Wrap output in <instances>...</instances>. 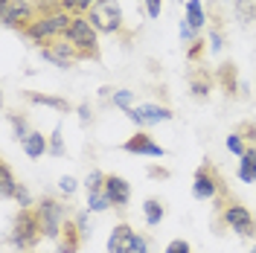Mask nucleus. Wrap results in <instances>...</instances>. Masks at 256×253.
<instances>
[{
    "instance_id": "3",
    "label": "nucleus",
    "mask_w": 256,
    "mask_h": 253,
    "mask_svg": "<svg viewBox=\"0 0 256 253\" xmlns=\"http://www.w3.org/2000/svg\"><path fill=\"white\" fill-rule=\"evenodd\" d=\"M64 41L79 52L82 62H102L99 32H96V26L90 24V18L88 15H76L73 18V24H70V30H67V35H64Z\"/></svg>"
},
{
    "instance_id": "35",
    "label": "nucleus",
    "mask_w": 256,
    "mask_h": 253,
    "mask_svg": "<svg viewBox=\"0 0 256 253\" xmlns=\"http://www.w3.org/2000/svg\"><path fill=\"white\" fill-rule=\"evenodd\" d=\"M180 38H184V44H192V41L201 38V35H198V30H192L186 20H180Z\"/></svg>"
},
{
    "instance_id": "24",
    "label": "nucleus",
    "mask_w": 256,
    "mask_h": 253,
    "mask_svg": "<svg viewBox=\"0 0 256 253\" xmlns=\"http://www.w3.org/2000/svg\"><path fill=\"white\" fill-rule=\"evenodd\" d=\"M6 116H9V122H12V128H15V140L24 142V140L32 134V128H30V122H26V116H24V114H12V111L6 114Z\"/></svg>"
},
{
    "instance_id": "17",
    "label": "nucleus",
    "mask_w": 256,
    "mask_h": 253,
    "mask_svg": "<svg viewBox=\"0 0 256 253\" xmlns=\"http://www.w3.org/2000/svg\"><path fill=\"white\" fill-rule=\"evenodd\" d=\"M24 99H30L32 105H44V108H52V111H58V114H73V105H70L64 96L38 94V90H24Z\"/></svg>"
},
{
    "instance_id": "10",
    "label": "nucleus",
    "mask_w": 256,
    "mask_h": 253,
    "mask_svg": "<svg viewBox=\"0 0 256 253\" xmlns=\"http://www.w3.org/2000/svg\"><path fill=\"white\" fill-rule=\"evenodd\" d=\"M38 52L44 56V62L56 64V67H76V64L82 62V56L76 52V50L70 47L64 38H58V41H50V44H44V47H38Z\"/></svg>"
},
{
    "instance_id": "36",
    "label": "nucleus",
    "mask_w": 256,
    "mask_h": 253,
    "mask_svg": "<svg viewBox=\"0 0 256 253\" xmlns=\"http://www.w3.org/2000/svg\"><path fill=\"white\" fill-rule=\"evenodd\" d=\"M143 3H146V15L160 18V12H163V0H143Z\"/></svg>"
},
{
    "instance_id": "28",
    "label": "nucleus",
    "mask_w": 256,
    "mask_h": 253,
    "mask_svg": "<svg viewBox=\"0 0 256 253\" xmlns=\"http://www.w3.org/2000/svg\"><path fill=\"white\" fill-rule=\"evenodd\" d=\"M111 105H116V108H122V111H128V108H134V90H114L111 99H108Z\"/></svg>"
},
{
    "instance_id": "41",
    "label": "nucleus",
    "mask_w": 256,
    "mask_h": 253,
    "mask_svg": "<svg viewBox=\"0 0 256 253\" xmlns=\"http://www.w3.org/2000/svg\"><path fill=\"white\" fill-rule=\"evenodd\" d=\"M250 253H256V244H254V248H250Z\"/></svg>"
},
{
    "instance_id": "38",
    "label": "nucleus",
    "mask_w": 256,
    "mask_h": 253,
    "mask_svg": "<svg viewBox=\"0 0 256 253\" xmlns=\"http://www.w3.org/2000/svg\"><path fill=\"white\" fill-rule=\"evenodd\" d=\"M76 224L82 227L84 236H90V224H88V212H76Z\"/></svg>"
},
{
    "instance_id": "8",
    "label": "nucleus",
    "mask_w": 256,
    "mask_h": 253,
    "mask_svg": "<svg viewBox=\"0 0 256 253\" xmlns=\"http://www.w3.org/2000/svg\"><path fill=\"white\" fill-rule=\"evenodd\" d=\"M122 114L137 126V131H146L148 126L175 120V111H172L169 105H137V108H128V111H122Z\"/></svg>"
},
{
    "instance_id": "23",
    "label": "nucleus",
    "mask_w": 256,
    "mask_h": 253,
    "mask_svg": "<svg viewBox=\"0 0 256 253\" xmlns=\"http://www.w3.org/2000/svg\"><path fill=\"white\" fill-rule=\"evenodd\" d=\"M233 131H236L242 140H244V146H248V148H256V120H242Z\"/></svg>"
},
{
    "instance_id": "1",
    "label": "nucleus",
    "mask_w": 256,
    "mask_h": 253,
    "mask_svg": "<svg viewBox=\"0 0 256 253\" xmlns=\"http://www.w3.org/2000/svg\"><path fill=\"white\" fill-rule=\"evenodd\" d=\"M212 227H216V233L236 230L242 238H256L254 212L242 204L233 192H227V195H222V198L212 201Z\"/></svg>"
},
{
    "instance_id": "26",
    "label": "nucleus",
    "mask_w": 256,
    "mask_h": 253,
    "mask_svg": "<svg viewBox=\"0 0 256 253\" xmlns=\"http://www.w3.org/2000/svg\"><path fill=\"white\" fill-rule=\"evenodd\" d=\"M105 210H111L108 192H94V195H88V212H105Z\"/></svg>"
},
{
    "instance_id": "13",
    "label": "nucleus",
    "mask_w": 256,
    "mask_h": 253,
    "mask_svg": "<svg viewBox=\"0 0 256 253\" xmlns=\"http://www.w3.org/2000/svg\"><path fill=\"white\" fill-rule=\"evenodd\" d=\"M216 84L227 99H239V67L236 62H222L216 67Z\"/></svg>"
},
{
    "instance_id": "2",
    "label": "nucleus",
    "mask_w": 256,
    "mask_h": 253,
    "mask_svg": "<svg viewBox=\"0 0 256 253\" xmlns=\"http://www.w3.org/2000/svg\"><path fill=\"white\" fill-rule=\"evenodd\" d=\"M90 24L96 26V32H105V35H116L122 44L134 41V32L126 30V18H122V6L120 0H99L94 3V9L88 12Z\"/></svg>"
},
{
    "instance_id": "25",
    "label": "nucleus",
    "mask_w": 256,
    "mask_h": 253,
    "mask_svg": "<svg viewBox=\"0 0 256 253\" xmlns=\"http://www.w3.org/2000/svg\"><path fill=\"white\" fill-rule=\"evenodd\" d=\"M105 180H108V174L102 172V169H94V172L84 178V192H88V195H94V192H105Z\"/></svg>"
},
{
    "instance_id": "40",
    "label": "nucleus",
    "mask_w": 256,
    "mask_h": 253,
    "mask_svg": "<svg viewBox=\"0 0 256 253\" xmlns=\"http://www.w3.org/2000/svg\"><path fill=\"white\" fill-rule=\"evenodd\" d=\"M134 253H148V238L137 233V244H134Z\"/></svg>"
},
{
    "instance_id": "27",
    "label": "nucleus",
    "mask_w": 256,
    "mask_h": 253,
    "mask_svg": "<svg viewBox=\"0 0 256 253\" xmlns=\"http://www.w3.org/2000/svg\"><path fill=\"white\" fill-rule=\"evenodd\" d=\"M204 52H207V38H195L190 47H186V62L190 64H201Z\"/></svg>"
},
{
    "instance_id": "19",
    "label": "nucleus",
    "mask_w": 256,
    "mask_h": 253,
    "mask_svg": "<svg viewBox=\"0 0 256 253\" xmlns=\"http://www.w3.org/2000/svg\"><path fill=\"white\" fill-rule=\"evenodd\" d=\"M143 216H146V224H148V227H158V224L166 218V204H163L160 198H146Z\"/></svg>"
},
{
    "instance_id": "15",
    "label": "nucleus",
    "mask_w": 256,
    "mask_h": 253,
    "mask_svg": "<svg viewBox=\"0 0 256 253\" xmlns=\"http://www.w3.org/2000/svg\"><path fill=\"white\" fill-rule=\"evenodd\" d=\"M105 192H108V198H111V206L120 210V212H122L128 206V201H131V184H128L122 174H108Z\"/></svg>"
},
{
    "instance_id": "12",
    "label": "nucleus",
    "mask_w": 256,
    "mask_h": 253,
    "mask_svg": "<svg viewBox=\"0 0 256 253\" xmlns=\"http://www.w3.org/2000/svg\"><path fill=\"white\" fill-rule=\"evenodd\" d=\"M137 244V233L128 222H120L108 236V253H134Z\"/></svg>"
},
{
    "instance_id": "39",
    "label": "nucleus",
    "mask_w": 256,
    "mask_h": 253,
    "mask_svg": "<svg viewBox=\"0 0 256 253\" xmlns=\"http://www.w3.org/2000/svg\"><path fill=\"white\" fill-rule=\"evenodd\" d=\"M169 169H163V166H148V178H169Z\"/></svg>"
},
{
    "instance_id": "20",
    "label": "nucleus",
    "mask_w": 256,
    "mask_h": 253,
    "mask_svg": "<svg viewBox=\"0 0 256 253\" xmlns=\"http://www.w3.org/2000/svg\"><path fill=\"white\" fill-rule=\"evenodd\" d=\"M18 186H20V184L15 180V172H12L9 160H3V163H0V195L9 201V198H15Z\"/></svg>"
},
{
    "instance_id": "22",
    "label": "nucleus",
    "mask_w": 256,
    "mask_h": 253,
    "mask_svg": "<svg viewBox=\"0 0 256 253\" xmlns=\"http://www.w3.org/2000/svg\"><path fill=\"white\" fill-rule=\"evenodd\" d=\"M239 180L256 184V148H248L239 160Z\"/></svg>"
},
{
    "instance_id": "31",
    "label": "nucleus",
    "mask_w": 256,
    "mask_h": 253,
    "mask_svg": "<svg viewBox=\"0 0 256 253\" xmlns=\"http://www.w3.org/2000/svg\"><path fill=\"white\" fill-rule=\"evenodd\" d=\"M227 148H230V152H233V154H244V152H248V146H244V140H242L239 134H236V131H230V134H227Z\"/></svg>"
},
{
    "instance_id": "6",
    "label": "nucleus",
    "mask_w": 256,
    "mask_h": 253,
    "mask_svg": "<svg viewBox=\"0 0 256 253\" xmlns=\"http://www.w3.org/2000/svg\"><path fill=\"white\" fill-rule=\"evenodd\" d=\"M73 18L76 15H70V12H64V9H56V12H50V15L38 18L30 30L24 32V38L32 41L35 47H44V44H50V41H58V38L67 35Z\"/></svg>"
},
{
    "instance_id": "34",
    "label": "nucleus",
    "mask_w": 256,
    "mask_h": 253,
    "mask_svg": "<svg viewBox=\"0 0 256 253\" xmlns=\"http://www.w3.org/2000/svg\"><path fill=\"white\" fill-rule=\"evenodd\" d=\"M76 111H79V122L84 128L90 126V122H94V108H90V102H82L79 108H76Z\"/></svg>"
},
{
    "instance_id": "33",
    "label": "nucleus",
    "mask_w": 256,
    "mask_h": 253,
    "mask_svg": "<svg viewBox=\"0 0 256 253\" xmlns=\"http://www.w3.org/2000/svg\"><path fill=\"white\" fill-rule=\"evenodd\" d=\"M76 186H79V180H76V178H70V174H64L62 180H58V190H62V195H67V198L76 192Z\"/></svg>"
},
{
    "instance_id": "7",
    "label": "nucleus",
    "mask_w": 256,
    "mask_h": 253,
    "mask_svg": "<svg viewBox=\"0 0 256 253\" xmlns=\"http://www.w3.org/2000/svg\"><path fill=\"white\" fill-rule=\"evenodd\" d=\"M227 180H224V174L218 172V166L212 163V160H204L195 174H192V195L198 198V201H216V198H222L227 195Z\"/></svg>"
},
{
    "instance_id": "18",
    "label": "nucleus",
    "mask_w": 256,
    "mask_h": 253,
    "mask_svg": "<svg viewBox=\"0 0 256 253\" xmlns=\"http://www.w3.org/2000/svg\"><path fill=\"white\" fill-rule=\"evenodd\" d=\"M20 146H24V154H26V158L38 160V158H44V154L50 152V137H44L41 131H32Z\"/></svg>"
},
{
    "instance_id": "14",
    "label": "nucleus",
    "mask_w": 256,
    "mask_h": 253,
    "mask_svg": "<svg viewBox=\"0 0 256 253\" xmlns=\"http://www.w3.org/2000/svg\"><path fill=\"white\" fill-rule=\"evenodd\" d=\"M84 233H82V227L76 224V216L70 218V222L64 224L62 236L56 238V253H79L82 244H84Z\"/></svg>"
},
{
    "instance_id": "29",
    "label": "nucleus",
    "mask_w": 256,
    "mask_h": 253,
    "mask_svg": "<svg viewBox=\"0 0 256 253\" xmlns=\"http://www.w3.org/2000/svg\"><path fill=\"white\" fill-rule=\"evenodd\" d=\"M239 20H256V0H236Z\"/></svg>"
},
{
    "instance_id": "4",
    "label": "nucleus",
    "mask_w": 256,
    "mask_h": 253,
    "mask_svg": "<svg viewBox=\"0 0 256 253\" xmlns=\"http://www.w3.org/2000/svg\"><path fill=\"white\" fill-rule=\"evenodd\" d=\"M44 236V227H41V218L35 212V206H20L12 218V233H9V244H15L20 253L38 248V242Z\"/></svg>"
},
{
    "instance_id": "9",
    "label": "nucleus",
    "mask_w": 256,
    "mask_h": 253,
    "mask_svg": "<svg viewBox=\"0 0 256 253\" xmlns=\"http://www.w3.org/2000/svg\"><path fill=\"white\" fill-rule=\"evenodd\" d=\"M186 82H190V96L195 102H207L212 88H216V73L207 70L204 64H192L190 73H186Z\"/></svg>"
},
{
    "instance_id": "21",
    "label": "nucleus",
    "mask_w": 256,
    "mask_h": 253,
    "mask_svg": "<svg viewBox=\"0 0 256 253\" xmlns=\"http://www.w3.org/2000/svg\"><path fill=\"white\" fill-rule=\"evenodd\" d=\"M186 24H190L192 30H204L207 26V12H204V6H201V0H186V18H184Z\"/></svg>"
},
{
    "instance_id": "37",
    "label": "nucleus",
    "mask_w": 256,
    "mask_h": 253,
    "mask_svg": "<svg viewBox=\"0 0 256 253\" xmlns=\"http://www.w3.org/2000/svg\"><path fill=\"white\" fill-rule=\"evenodd\" d=\"M15 201H18L20 206H35V204H32V198H30V192H26V186H24V184L18 186V192H15Z\"/></svg>"
},
{
    "instance_id": "5",
    "label": "nucleus",
    "mask_w": 256,
    "mask_h": 253,
    "mask_svg": "<svg viewBox=\"0 0 256 253\" xmlns=\"http://www.w3.org/2000/svg\"><path fill=\"white\" fill-rule=\"evenodd\" d=\"M35 212L41 218V227H44V236L47 238H58L64 230V224L73 218L70 201H64L58 195H41L35 201Z\"/></svg>"
},
{
    "instance_id": "11",
    "label": "nucleus",
    "mask_w": 256,
    "mask_h": 253,
    "mask_svg": "<svg viewBox=\"0 0 256 253\" xmlns=\"http://www.w3.org/2000/svg\"><path fill=\"white\" fill-rule=\"evenodd\" d=\"M122 152H126V154H146V158H163V154H166V148H163L160 142L152 140L148 131L131 134V137L122 142Z\"/></svg>"
},
{
    "instance_id": "30",
    "label": "nucleus",
    "mask_w": 256,
    "mask_h": 253,
    "mask_svg": "<svg viewBox=\"0 0 256 253\" xmlns=\"http://www.w3.org/2000/svg\"><path fill=\"white\" fill-rule=\"evenodd\" d=\"M50 154L52 158H64V142H62V128H56L50 134Z\"/></svg>"
},
{
    "instance_id": "16",
    "label": "nucleus",
    "mask_w": 256,
    "mask_h": 253,
    "mask_svg": "<svg viewBox=\"0 0 256 253\" xmlns=\"http://www.w3.org/2000/svg\"><path fill=\"white\" fill-rule=\"evenodd\" d=\"M207 38L212 52H218L224 47V20H222V9L216 3H210V12H207Z\"/></svg>"
},
{
    "instance_id": "32",
    "label": "nucleus",
    "mask_w": 256,
    "mask_h": 253,
    "mask_svg": "<svg viewBox=\"0 0 256 253\" xmlns=\"http://www.w3.org/2000/svg\"><path fill=\"white\" fill-rule=\"evenodd\" d=\"M163 253H192V244L186 242V238H172Z\"/></svg>"
}]
</instances>
